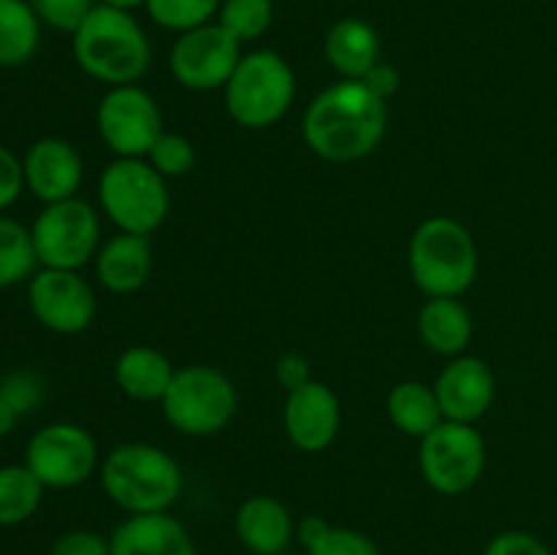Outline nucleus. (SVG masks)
I'll return each mask as SVG.
<instances>
[{
    "label": "nucleus",
    "mask_w": 557,
    "mask_h": 555,
    "mask_svg": "<svg viewBox=\"0 0 557 555\" xmlns=\"http://www.w3.org/2000/svg\"><path fill=\"white\" fill-rule=\"evenodd\" d=\"M408 267L419 292L428 297H460L476 281V239L455 218L433 215L411 234Z\"/></svg>",
    "instance_id": "20e7f679"
},
{
    "label": "nucleus",
    "mask_w": 557,
    "mask_h": 555,
    "mask_svg": "<svg viewBox=\"0 0 557 555\" xmlns=\"http://www.w3.org/2000/svg\"><path fill=\"white\" fill-rule=\"evenodd\" d=\"M44 484L25 462L0 466V526L14 528L30 520L44 498Z\"/></svg>",
    "instance_id": "393cba45"
},
{
    "label": "nucleus",
    "mask_w": 557,
    "mask_h": 555,
    "mask_svg": "<svg viewBox=\"0 0 557 555\" xmlns=\"http://www.w3.org/2000/svg\"><path fill=\"white\" fill-rule=\"evenodd\" d=\"M98 473L103 493L128 515L169 511L183 493V471L177 460L161 446L141 441L114 446Z\"/></svg>",
    "instance_id": "7ed1b4c3"
},
{
    "label": "nucleus",
    "mask_w": 557,
    "mask_h": 555,
    "mask_svg": "<svg viewBox=\"0 0 557 555\" xmlns=\"http://www.w3.org/2000/svg\"><path fill=\"white\" fill-rule=\"evenodd\" d=\"M239 44L243 41H237L226 27L218 22H207L188 33H180L172 54H169V69L185 90H223L243 60Z\"/></svg>",
    "instance_id": "f8f14e48"
},
{
    "label": "nucleus",
    "mask_w": 557,
    "mask_h": 555,
    "mask_svg": "<svg viewBox=\"0 0 557 555\" xmlns=\"http://www.w3.org/2000/svg\"><path fill=\"white\" fill-rule=\"evenodd\" d=\"M283 555H286V553H283Z\"/></svg>",
    "instance_id": "a19ab883"
},
{
    "label": "nucleus",
    "mask_w": 557,
    "mask_h": 555,
    "mask_svg": "<svg viewBox=\"0 0 557 555\" xmlns=\"http://www.w3.org/2000/svg\"><path fill=\"white\" fill-rule=\"evenodd\" d=\"M0 400L9 403L16 417H27L44 400V381L33 370H14L0 379Z\"/></svg>",
    "instance_id": "c756f323"
},
{
    "label": "nucleus",
    "mask_w": 557,
    "mask_h": 555,
    "mask_svg": "<svg viewBox=\"0 0 557 555\" xmlns=\"http://www.w3.org/2000/svg\"><path fill=\"white\" fill-rule=\"evenodd\" d=\"M417 326L424 346L441 357H460L473 341V316L457 297H428Z\"/></svg>",
    "instance_id": "412c9836"
},
{
    "label": "nucleus",
    "mask_w": 557,
    "mask_h": 555,
    "mask_svg": "<svg viewBox=\"0 0 557 555\" xmlns=\"http://www.w3.org/2000/svg\"><path fill=\"white\" fill-rule=\"evenodd\" d=\"M239 395L234 381L212 365H188L174 370L161 408L166 422L183 435H215L237 417Z\"/></svg>",
    "instance_id": "423d86ee"
},
{
    "label": "nucleus",
    "mask_w": 557,
    "mask_h": 555,
    "mask_svg": "<svg viewBox=\"0 0 557 555\" xmlns=\"http://www.w3.org/2000/svg\"><path fill=\"white\" fill-rule=\"evenodd\" d=\"M386 414L400 433L413 435L419 441L444 422V411H441L435 390L417 379L392 386L389 397H386Z\"/></svg>",
    "instance_id": "5701e85b"
},
{
    "label": "nucleus",
    "mask_w": 557,
    "mask_h": 555,
    "mask_svg": "<svg viewBox=\"0 0 557 555\" xmlns=\"http://www.w3.org/2000/svg\"><path fill=\"white\" fill-rule=\"evenodd\" d=\"M326 531H330V522H326L324 517H319V515L302 517V522L297 526V536H299V542H302L305 550L313 547V544L319 542V539L324 536Z\"/></svg>",
    "instance_id": "4c0bfd02"
},
{
    "label": "nucleus",
    "mask_w": 557,
    "mask_h": 555,
    "mask_svg": "<svg viewBox=\"0 0 557 555\" xmlns=\"http://www.w3.org/2000/svg\"><path fill=\"white\" fill-rule=\"evenodd\" d=\"M112 555H199L188 528L169 511L131 515L109 536Z\"/></svg>",
    "instance_id": "f3484780"
},
{
    "label": "nucleus",
    "mask_w": 557,
    "mask_h": 555,
    "mask_svg": "<svg viewBox=\"0 0 557 555\" xmlns=\"http://www.w3.org/2000/svg\"><path fill=\"white\" fill-rule=\"evenodd\" d=\"M36 270L38 259L30 229L0 212V288L30 281Z\"/></svg>",
    "instance_id": "a878e982"
},
{
    "label": "nucleus",
    "mask_w": 557,
    "mask_h": 555,
    "mask_svg": "<svg viewBox=\"0 0 557 555\" xmlns=\"http://www.w3.org/2000/svg\"><path fill=\"white\" fill-rule=\"evenodd\" d=\"M27 305L33 319L54 335H79L96 319V292L79 270H36L27 281Z\"/></svg>",
    "instance_id": "ddd939ff"
},
{
    "label": "nucleus",
    "mask_w": 557,
    "mask_h": 555,
    "mask_svg": "<svg viewBox=\"0 0 557 555\" xmlns=\"http://www.w3.org/2000/svg\"><path fill=\"white\" fill-rule=\"evenodd\" d=\"M487 446L482 433L466 422H444L419 441V468L435 493L460 495L482 479Z\"/></svg>",
    "instance_id": "1a4fd4ad"
},
{
    "label": "nucleus",
    "mask_w": 557,
    "mask_h": 555,
    "mask_svg": "<svg viewBox=\"0 0 557 555\" xmlns=\"http://www.w3.org/2000/svg\"><path fill=\"white\" fill-rule=\"evenodd\" d=\"M25 190H30L44 205L74 199L85 180V161L69 139L44 136L36 139L22 156Z\"/></svg>",
    "instance_id": "2eb2a0df"
},
{
    "label": "nucleus",
    "mask_w": 557,
    "mask_h": 555,
    "mask_svg": "<svg viewBox=\"0 0 557 555\" xmlns=\"http://www.w3.org/2000/svg\"><path fill=\"white\" fill-rule=\"evenodd\" d=\"M484 555H553L547 544L528 531H504L490 539Z\"/></svg>",
    "instance_id": "72a5a7b5"
},
{
    "label": "nucleus",
    "mask_w": 557,
    "mask_h": 555,
    "mask_svg": "<svg viewBox=\"0 0 557 555\" xmlns=\"http://www.w3.org/2000/svg\"><path fill=\"white\" fill-rule=\"evenodd\" d=\"M324 54L343 79H364L381 63V38L370 22L346 16L326 33Z\"/></svg>",
    "instance_id": "aec40b11"
},
{
    "label": "nucleus",
    "mask_w": 557,
    "mask_h": 555,
    "mask_svg": "<svg viewBox=\"0 0 557 555\" xmlns=\"http://www.w3.org/2000/svg\"><path fill=\"white\" fill-rule=\"evenodd\" d=\"M147 163L161 174L163 180L185 177L196 163V147L188 136L163 131L156 139V145L147 152Z\"/></svg>",
    "instance_id": "c85d7f7f"
},
{
    "label": "nucleus",
    "mask_w": 557,
    "mask_h": 555,
    "mask_svg": "<svg viewBox=\"0 0 557 555\" xmlns=\"http://www.w3.org/2000/svg\"><path fill=\"white\" fill-rule=\"evenodd\" d=\"M275 379L277 384L283 386L286 392L297 390V386L308 384L310 381V368H308V359L297 351H286L277 357L275 362Z\"/></svg>",
    "instance_id": "c9c22d12"
},
{
    "label": "nucleus",
    "mask_w": 557,
    "mask_h": 555,
    "mask_svg": "<svg viewBox=\"0 0 557 555\" xmlns=\"http://www.w3.org/2000/svg\"><path fill=\"white\" fill-rule=\"evenodd\" d=\"M27 3H30V9L36 11V16L44 25L71 33V36L79 30L87 14L98 5L96 0H27Z\"/></svg>",
    "instance_id": "7c9ffc66"
},
{
    "label": "nucleus",
    "mask_w": 557,
    "mask_h": 555,
    "mask_svg": "<svg viewBox=\"0 0 557 555\" xmlns=\"http://www.w3.org/2000/svg\"><path fill=\"white\" fill-rule=\"evenodd\" d=\"M362 82L375 92V96L389 101V98L397 92V87H400V71L389 63H375Z\"/></svg>",
    "instance_id": "e433bc0d"
},
{
    "label": "nucleus",
    "mask_w": 557,
    "mask_h": 555,
    "mask_svg": "<svg viewBox=\"0 0 557 555\" xmlns=\"http://www.w3.org/2000/svg\"><path fill=\"white\" fill-rule=\"evenodd\" d=\"M103 5H112V9H120V11H134L139 9V5H147V0H101Z\"/></svg>",
    "instance_id": "ea45409f"
},
{
    "label": "nucleus",
    "mask_w": 557,
    "mask_h": 555,
    "mask_svg": "<svg viewBox=\"0 0 557 555\" xmlns=\"http://www.w3.org/2000/svg\"><path fill=\"white\" fill-rule=\"evenodd\" d=\"M308 555H384L368 533L357 528L330 526V531L308 550Z\"/></svg>",
    "instance_id": "2f4dec72"
},
{
    "label": "nucleus",
    "mask_w": 557,
    "mask_h": 555,
    "mask_svg": "<svg viewBox=\"0 0 557 555\" xmlns=\"http://www.w3.org/2000/svg\"><path fill=\"white\" fill-rule=\"evenodd\" d=\"M16 422H20V417H16L14 408H11L9 403L0 400V439H3V435H9L11 430L16 428Z\"/></svg>",
    "instance_id": "58836bf2"
},
{
    "label": "nucleus",
    "mask_w": 557,
    "mask_h": 555,
    "mask_svg": "<svg viewBox=\"0 0 557 555\" xmlns=\"http://www.w3.org/2000/svg\"><path fill=\"white\" fill-rule=\"evenodd\" d=\"M341 400L324 381L310 379L308 384L286 392L283 428L299 452H308V455L324 452L341 433Z\"/></svg>",
    "instance_id": "4468645a"
},
{
    "label": "nucleus",
    "mask_w": 557,
    "mask_h": 555,
    "mask_svg": "<svg viewBox=\"0 0 557 555\" xmlns=\"http://www.w3.org/2000/svg\"><path fill=\"white\" fill-rule=\"evenodd\" d=\"M49 555H112L109 539L90 528H71L60 533L49 547Z\"/></svg>",
    "instance_id": "473e14b6"
},
{
    "label": "nucleus",
    "mask_w": 557,
    "mask_h": 555,
    "mask_svg": "<svg viewBox=\"0 0 557 555\" xmlns=\"http://www.w3.org/2000/svg\"><path fill=\"white\" fill-rule=\"evenodd\" d=\"M96 278L107 292L131 294L139 292L152 272V248L150 237L141 234H114L112 239L98 248L96 254Z\"/></svg>",
    "instance_id": "6ab92c4d"
},
{
    "label": "nucleus",
    "mask_w": 557,
    "mask_h": 555,
    "mask_svg": "<svg viewBox=\"0 0 557 555\" xmlns=\"http://www.w3.org/2000/svg\"><path fill=\"white\" fill-rule=\"evenodd\" d=\"M234 531L243 547L253 555H283L294 536L288 506L275 495H250L239 504Z\"/></svg>",
    "instance_id": "a211bd4d"
},
{
    "label": "nucleus",
    "mask_w": 557,
    "mask_h": 555,
    "mask_svg": "<svg viewBox=\"0 0 557 555\" xmlns=\"http://www.w3.org/2000/svg\"><path fill=\"white\" fill-rule=\"evenodd\" d=\"M272 16V0H223L218 25L226 27L237 41H253L270 30Z\"/></svg>",
    "instance_id": "cd10ccee"
},
{
    "label": "nucleus",
    "mask_w": 557,
    "mask_h": 555,
    "mask_svg": "<svg viewBox=\"0 0 557 555\" xmlns=\"http://www.w3.org/2000/svg\"><path fill=\"white\" fill-rule=\"evenodd\" d=\"M297 96L294 69L283 54L272 49L243 54L232 79L223 87L228 118L243 128H270L286 118Z\"/></svg>",
    "instance_id": "39448f33"
},
{
    "label": "nucleus",
    "mask_w": 557,
    "mask_h": 555,
    "mask_svg": "<svg viewBox=\"0 0 557 555\" xmlns=\"http://www.w3.org/2000/svg\"><path fill=\"white\" fill-rule=\"evenodd\" d=\"M172 359L152 346H131L114 362V381L131 400H163L174 379Z\"/></svg>",
    "instance_id": "4be33fe9"
},
{
    "label": "nucleus",
    "mask_w": 557,
    "mask_h": 555,
    "mask_svg": "<svg viewBox=\"0 0 557 555\" xmlns=\"http://www.w3.org/2000/svg\"><path fill=\"white\" fill-rule=\"evenodd\" d=\"M74 60L87 76L109 87L136 85L152 60L150 38L131 11L98 3L74 33Z\"/></svg>",
    "instance_id": "f03ea898"
},
{
    "label": "nucleus",
    "mask_w": 557,
    "mask_h": 555,
    "mask_svg": "<svg viewBox=\"0 0 557 555\" xmlns=\"http://www.w3.org/2000/svg\"><path fill=\"white\" fill-rule=\"evenodd\" d=\"M223 0H147V14L166 30L188 33L207 25L221 11Z\"/></svg>",
    "instance_id": "bb28decb"
},
{
    "label": "nucleus",
    "mask_w": 557,
    "mask_h": 555,
    "mask_svg": "<svg viewBox=\"0 0 557 555\" xmlns=\"http://www.w3.org/2000/svg\"><path fill=\"white\" fill-rule=\"evenodd\" d=\"M25 190V172H22V158L5 145H0V212L9 210L20 194Z\"/></svg>",
    "instance_id": "f704fd0d"
},
{
    "label": "nucleus",
    "mask_w": 557,
    "mask_h": 555,
    "mask_svg": "<svg viewBox=\"0 0 557 555\" xmlns=\"http://www.w3.org/2000/svg\"><path fill=\"white\" fill-rule=\"evenodd\" d=\"M441 411L449 422L473 424L490 411L495 400V373L479 357H451L433 384Z\"/></svg>",
    "instance_id": "dca6fc26"
},
{
    "label": "nucleus",
    "mask_w": 557,
    "mask_h": 555,
    "mask_svg": "<svg viewBox=\"0 0 557 555\" xmlns=\"http://www.w3.org/2000/svg\"><path fill=\"white\" fill-rule=\"evenodd\" d=\"M30 237L38 267L82 270L87 261L96 259L101 248V221L96 207L74 196V199L44 205L33 221Z\"/></svg>",
    "instance_id": "6e6552de"
},
{
    "label": "nucleus",
    "mask_w": 557,
    "mask_h": 555,
    "mask_svg": "<svg viewBox=\"0 0 557 555\" xmlns=\"http://www.w3.org/2000/svg\"><path fill=\"white\" fill-rule=\"evenodd\" d=\"M41 44V20L27 0H0V69L33 60Z\"/></svg>",
    "instance_id": "b1692460"
},
{
    "label": "nucleus",
    "mask_w": 557,
    "mask_h": 555,
    "mask_svg": "<svg viewBox=\"0 0 557 555\" xmlns=\"http://www.w3.org/2000/svg\"><path fill=\"white\" fill-rule=\"evenodd\" d=\"M25 466L44 488L69 490L87 482L98 468V444L92 433L74 422H52L30 435Z\"/></svg>",
    "instance_id": "9b49d317"
},
{
    "label": "nucleus",
    "mask_w": 557,
    "mask_h": 555,
    "mask_svg": "<svg viewBox=\"0 0 557 555\" xmlns=\"http://www.w3.org/2000/svg\"><path fill=\"white\" fill-rule=\"evenodd\" d=\"M96 128L117 158H147L163 134V114L145 87L117 85L109 87L98 101Z\"/></svg>",
    "instance_id": "9d476101"
},
{
    "label": "nucleus",
    "mask_w": 557,
    "mask_h": 555,
    "mask_svg": "<svg viewBox=\"0 0 557 555\" xmlns=\"http://www.w3.org/2000/svg\"><path fill=\"white\" fill-rule=\"evenodd\" d=\"M98 201L125 234L150 237L169 215L166 180L145 158H114L98 180Z\"/></svg>",
    "instance_id": "0eeeda50"
},
{
    "label": "nucleus",
    "mask_w": 557,
    "mask_h": 555,
    "mask_svg": "<svg viewBox=\"0 0 557 555\" xmlns=\"http://www.w3.org/2000/svg\"><path fill=\"white\" fill-rule=\"evenodd\" d=\"M389 123L384 98L362 79H341L305 109L302 136L310 150L332 163L359 161L381 145Z\"/></svg>",
    "instance_id": "f257e3e1"
}]
</instances>
